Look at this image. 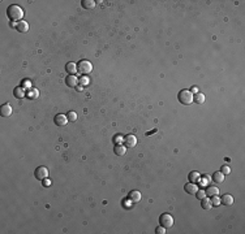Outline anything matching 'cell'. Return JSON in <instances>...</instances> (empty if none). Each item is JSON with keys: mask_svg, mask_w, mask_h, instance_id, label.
Instances as JSON below:
<instances>
[{"mask_svg": "<svg viewBox=\"0 0 245 234\" xmlns=\"http://www.w3.org/2000/svg\"><path fill=\"white\" fill-rule=\"evenodd\" d=\"M205 191H206V195H210V197H215V195L219 194V189H218L216 186H209Z\"/></svg>", "mask_w": 245, "mask_h": 234, "instance_id": "cell-17", "label": "cell"}, {"mask_svg": "<svg viewBox=\"0 0 245 234\" xmlns=\"http://www.w3.org/2000/svg\"><path fill=\"white\" fill-rule=\"evenodd\" d=\"M82 7H84L85 9H93L95 7V2L94 0H84V2H82Z\"/></svg>", "mask_w": 245, "mask_h": 234, "instance_id": "cell-21", "label": "cell"}, {"mask_svg": "<svg viewBox=\"0 0 245 234\" xmlns=\"http://www.w3.org/2000/svg\"><path fill=\"white\" fill-rule=\"evenodd\" d=\"M201 207L203 208L205 211H210L213 208V203H211V199H209L205 197L203 199H201Z\"/></svg>", "mask_w": 245, "mask_h": 234, "instance_id": "cell-13", "label": "cell"}, {"mask_svg": "<svg viewBox=\"0 0 245 234\" xmlns=\"http://www.w3.org/2000/svg\"><path fill=\"white\" fill-rule=\"evenodd\" d=\"M205 100H206V96L201 93H197L196 96H193V102H196L197 104H203Z\"/></svg>", "mask_w": 245, "mask_h": 234, "instance_id": "cell-19", "label": "cell"}, {"mask_svg": "<svg viewBox=\"0 0 245 234\" xmlns=\"http://www.w3.org/2000/svg\"><path fill=\"white\" fill-rule=\"evenodd\" d=\"M141 193L138 191V190H133V191L129 193V200L133 202V203H138L139 200H141Z\"/></svg>", "mask_w": 245, "mask_h": 234, "instance_id": "cell-12", "label": "cell"}, {"mask_svg": "<svg viewBox=\"0 0 245 234\" xmlns=\"http://www.w3.org/2000/svg\"><path fill=\"white\" fill-rule=\"evenodd\" d=\"M220 203H222V204H224V206H232V204H233V198H232V195H230V194L223 195V197L220 198Z\"/></svg>", "mask_w": 245, "mask_h": 234, "instance_id": "cell-14", "label": "cell"}, {"mask_svg": "<svg viewBox=\"0 0 245 234\" xmlns=\"http://www.w3.org/2000/svg\"><path fill=\"white\" fill-rule=\"evenodd\" d=\"M155 233H156V234H164V233H166V228H163V226L160 225V226H158V228L155 229Z\"/></svg>", "mask_w": 245, "mask_h": 234, "instance_id": "cell-28", "label": "cell"}, {"mask_svg": "<svg viewBox=\"0 0 245 234\" xmlns=\"http://www.w3.org/2000/svg\"><path fill=\"white\" fill-rule=\"evenodd\" d=\"M43 181H45V180H43ZM43 185H45V186H50V185H51V180L45 181V182H43Z\"/></svg>", "mask_w": 245, "mask_h": 234, "instance_id": "cell-31", "label": "cell"}, {"mask_svg": "<svg viewBox=\"0 0 245 234\" xmlns=\"http://www.w3.org/2000/svg\"><path fill=\"white\" fill-rule=\"evenodd\" d=\"M13 94H15L16 98H24L25 96V93H24V89L22 87H16L15 91H13Z\"/></svg>", "mask_w": 245, "mask_h": 234, "instance_id": "cell-22", "label": "cell"}, {"mask_svg": "<svg viewBox=\"0 0 245 234\" xmlns=\"http://www.w3.org/2000/svg\"><path fill=\"white\" fill-rule=\"evenodd\" d=\"M173 217L169 213H163V215H160V217H159V224L162 225L163 228H172L173 226Z\"/></svg>", "mask_w": 245, "mask_h": 234, "instance_id": "cell-4", "label": "cell"}, {"mask_svg": "<svg viewBox=\"0 0 245 234\" xmlns=\"http://www.w3.org/2000/svg\"><path fill=\"white\" fill-rule=\"evenodd\" d=\"M65 83H67V86H69V87H76L77 83H78V78L73 74H69L67 78H65Z\"/></svg>", "mask_w": 245, "mask_h": 234, "instance_id": "cell-9", "label": "cell"}, {"mask_svg": "<svg viewBox=\"0 0 245 234\" xmlns=\"http://www.w3.org/2000/svg\"><path fill=\"white\" fill-rule=\"evenodd\" d=\"M68 116V120L69 121H72V122H74V121H76L77 120V113H76V112H69V113L67 115Z\"/></svg>", "mask_w": 245, "mask_h": 234, "instance_id": "cell-24", "label": "cell"}, {"mask_svg": "<svg viewBox=\"0 0 245 234\" xmlns=\"http://www.w3.org/2000/svg\"><path fill=\"white\" fill-rule=\"evenodd\" d=\"M55 125H58V126H65V125L68 124V116H65V115H58L55 117Z\"/></svg>", "mask_w": 245, "mask_h": 234, "instance_id": "cell-7", "label": "cell"}, {"mask_svg": "<svg viewBox=\"0 0 245 234\" xmlns=\"http://www.w3.org/2000/svg\"><path fill=\"white\" fill-rule=\"evenodd\" d=\"M124 142H125V147H128V148H133L137 145V138L132 134H129V135L124 137Z\"/></svg>", "mask_w": 245, "mask_h": 234, "instance_id": "cell-6", "label": "cell"}, {"mask_svg": "<svg viewBox=\"0 0 245 234\" xmlns=\"http://www.w3.org/2000/svg\"><path fill=\"white\" fill-rule=\"evenodd\" d=\"M113 152H115V155H117V156H122L126 152V147L122 146V145H116L115 148H113Z\"/></svg>", "mask_w": 245, "mask_h": 234, "instance_id": "cell-16", "label": "cell"}, {"mask_svg": "<svg viewBox=\"0 0 245 234\" xmlns=\"http://www.w3.org/2000/svg\"><path fill=\"white\" fill-rule=\"evenodd\" d=\"M16 29L18 33H28L29 31V24L26 22V21H20L18 24L16 25Z\"/></svg>", "mask_w": 245, "mask_h": 234, "instance_id": "cell-11", "label": "cell"}, {"mask_svg": "<svg viewBox=\"0 0 245 234\" xmlns=\"http://www.w3.org/2000/svg\"><path fill=\"white\" fill-rule=\"evenodd\" d=\"M76 89H77V91H82V90H84V87H82V85H81V86H76Z\"/></svg>", "mask_w": 245, "mask_h": 234, "instance_id": "cell-32", "label": "cell"}, {"mask_svg": "<svg viewBox=\"0 0 245 234\" xmlns=\"http://www.w3.org/2000/svg\"><path fill=\"white\" fill-rule=\"evenodd\" d=\"M0 113L3 117H9L12 115V107L11 104H3L2 108H0Z\"/></svg>", "mask_w": 245, "mask_h": 234, "instance_id": "cell-10", "label": "cell"}, {"mask_svg": "<svg viewBox=\"0 0 245 234\" xmlns=\"http://www.w3.org/2000/svg\"><path fill=\"white\" fill-rule=\"evenodd\" d=\"M196 197L201 200V199H203L205 197H206V191H205V190H200L198 189V190H197V193H196Z\"/></svg>", "mask_w": 245, "mask_h": 234, "instance_id": "cell-23", "label": "cell"}, {"mask_svg": "<svg viewBox=\"0 0 245 234\" xmlns=\"http://www.w3.org/2000/svg\"><path fill=\"white\" fill-rule=\"evenodd\" d=\"M179 102L184 106H189L193 103V94L189 90H181L179 93Z\"/></svg>", "mask_w": 245, "mask_h": 234, "instance_id": "cell-2", "label": "cell"}, {"mask_svg": "<svg viewBox=\"0 0 245 234\" xmlns=\"http://www.w3.org/2000/svg\"><path fill=\"white\" fill-rule=\"evenodd\" d=\"M7 15H8V17H9L12 21H20L24 17V11H22V8H21V7L15 5V4H13V5L8 7Z\"/></svg>", "mask_w": 245, "mask_h": 234, "instance_id": "cell-1", "label": "cell"}, {"mask_svg": "<svg viewBox=\"0 0 245 234\" xmlns=\"http://www.w3.org/2000/svg\"><path fill=\"white\" fill-rule=\"evenodd\" d=\"M91 70H93V65L87 60H81L80 63L77 64V72L80 74H90Z\"/></svg>", "mask_w": 245, "mask_h": 234, "instance_id": "cell-3", "label": "cell"}, {"mask_svg": "<svg viewBox=\"0 0 245 234\" xmlns=\"http://www.w3.org/2000/svg\"><path fill=\"white\" fill-rule=\"evenodd\" d=\"M24 85H25L24 87H29V89H30V86H32V83H30V82H28V81H25V82H24ZM24 87H22V89H24Z\"/></svg>", "mask_w": 245, "mask_h": 234, "instance_id": "cell-30", "label": "cell"}, {"mask_svg": "<svg viewBox=\"0 0 245 234\" xmlns=\"http://www.w3.org/2000/svg\"><path fill=\"white\" fill-rule=\"evenodd\" d=\"M37 95H38V91H37V90H32V91H30V93L28 94V98L35 99V98H37Z\"/></svg>", "mask_w": 245, "mask_h": 234, "instance_id": "cell-27", "label": "cell"}, {"mask_svg": "<svg viewBox=\"0 0 245 234\" xmlns=\"http://www.w3.org/2000/svg\"><path fill=\"white\" fill-rule=\"evenodd\" d=\"M188 180H189V182L197 184V182H200V180H201V174H200L198 172L193 171V172H190V173H189V176H188Z\"/></svg>", "mask_w": 245, "mask_h": 234, "instance_id": "cell-15", "label": "cell"}, {"mask_svg": "<svg viewBox=\"0 0 245 234\" xmlns=\"http://www.w3.org/2000/svg\"><path fill=\"white\" fill-rule=\"evenodd\" d=\"M222 173H223V174H230V173H231V168L228 167V165H223L222 167V171H220Z\"/></svg>", "mask_w": 245, "mask_h": 234, "instance_id": "cell-25", "label": "cell"}, {"mask_svg": "<svg viewBox=\"0 0 245 234\" xmlns=\"http://www.w3.org/2000/svg\"><path fill=\"white\" fill-rule=\"evenodd\" d=\"M115 141H116L117 143H119V142H122V137H121V135H116V137H115Z\"/></svg>", "mask_w": 245, "mask_h": 234, "instance_id": "cell-29", "label": "cell"}, {"mask_svg": "<svg viewBox=\"0 0 245 234\" xmlns=\"http://www.w3.org/2000/svg\"><path fill=\"white\" fill-rule=\"evenodd\" d=\"M190 93H196L197 94V87H192V91Z\"/></svg>", "mask_w": 245, "mask_h": 234, "instance_id": "cell-33", "label": "cell"}, {"mask_svg": "<svg viewBox=\"0 0 245 234\" xmlns=\"http://www.w3.org/2000/svg\"><path fill=\"white\" fill-rule=\"evenodd\" d=\"M184 190H185V193L190 194V195H196L197 190H198V186L196 184H193V182H188V184H185V186H184Z\"/></svg>", "mask_w": 245, "mask_h": 234, "instance_id": "cell-8", "label": "cell"}, {"mask_svg": "<svg viewBox=\"0 0 245 234\" xmlns=\"http://www.w3.org/2000/svg\"><path fill=\"white\" fill-rule=\"evenodd\" d=\"M65 69H67V72L69 73V74H73L74 76V73L77 72V65L74 64V63H68L67 67H65Z\"/></svg>", "mask_w": 245, "mask_h": 234, "instance_id": "cell-20", "label": "cell"}, {"mask_svg": "<svg viewBox=\"0 0 245 234\" xmlns=\"http://www.w3.org/2000/svg\"><path fill=\"white\" fill-rule=\"evenodd\" d=\"M213 181L216 182V184H222V182L224 181V174H223L222 172H215L213 174Z\"/></svg>", "mask_w": 245, "mask_h": 234, "instance_id": "cell-18", "label": "cell"}, {"mask_svg": "<svg viewBox=\"0 0 245 234\" xmlns=\"http://www.w3.org/2000/svg\"><path fill=\"white\" fill-rule=\"evenodd\" d=\"M49 177V169L46 167H38L35 169V178L39 181H43Z\"/></svg>", "mask_w": 245, "mask_h": 234, "instance_id": "cell-5", "label": "cell"}, {"mask_svg": "<svg viewBox=\"0 0 245 234\" xmlns=\"http://www.w3.org/2000/svg\"><path fill=\"white\" fill-rule=\"evenodd\" d=\"M211 203H213V206H219V204H220V199L218 198V195H215V197H213V199H211Z\"/></svg>", "mask_w": 245, "mask_h": 234, "instance_id": "cell-26", "label": "cell"}]
</instances>
